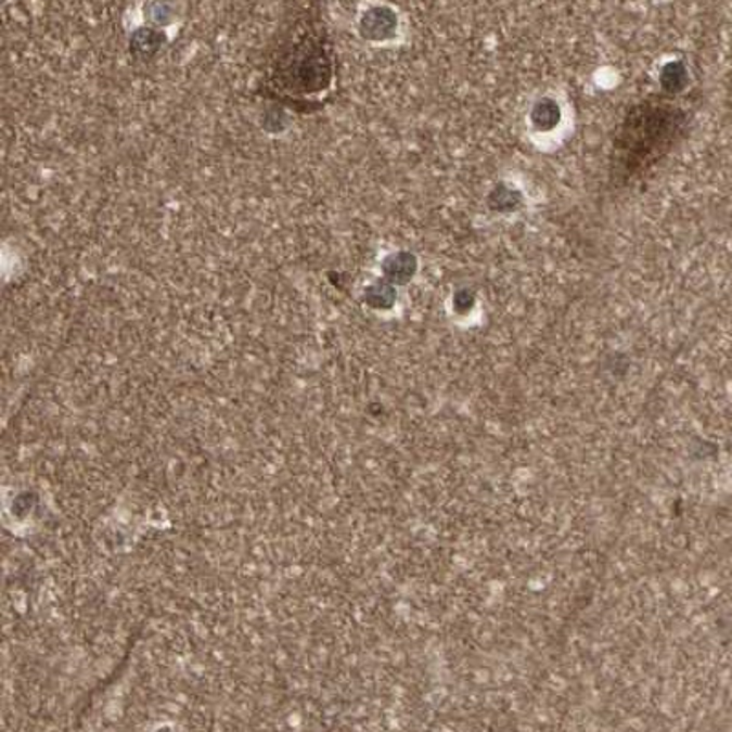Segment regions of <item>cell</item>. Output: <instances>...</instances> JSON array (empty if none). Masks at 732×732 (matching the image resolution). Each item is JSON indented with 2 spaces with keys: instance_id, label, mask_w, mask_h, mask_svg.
Returning a JSON list of instances; mask_svg holds the SVG:
<instances>
[{
  "instance_id": "6da1fadb",
  "label": "cell",
  "mask_w": 732,
  "mask_h": 732,
  "mask_svg": "<svg viewBox=\"0 0 732 732\" xmlns=\"http://www.w3.org/2000/svg\"><path fill=\"white\" fill-rule=\"evenodd\" d=\"M686 114L676 105L652 100L628 112L617 129L612 151V176L628 183L656 167L680 141Z\"/></svg>"
},
{
  "instance_id": "7a4b0ae2",
  "label": "cell",
  "mask_w": 732,
  "mask_h": 732,
  "mask_svg": "<svg viewBox=\"0 0 732 732\" xmlns=\"http://www.w3.org/2000/svg\"><path fill=\"white\" fill-rule=\"evenodd\" d=\"M558 116H561V112L553 101H542L535 106L534 124L537 125V129H553L558 121Z\"/></svg>"
},
{
  "instance_id": "3957f363",
  "label": "cell",
  "mask_w": 732,
  "mask_h": 732,
  "mask_svg": "<svg viewBox=\"0 0 732 732\" xmlns=\"http://www.w3.org/2000/svg\"><path fill=\"white\" fill-rule=\"evenodd\" d=\"M662 81L663 87L670 90V92L680 90V87H683L686 81L685 68L681 65H668L662 74Z\"/></svg>"
}]
</instances>
